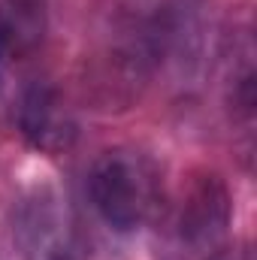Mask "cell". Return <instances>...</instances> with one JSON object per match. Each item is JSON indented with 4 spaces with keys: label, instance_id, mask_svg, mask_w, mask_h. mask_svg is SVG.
Here are the masks:
<instances>
[{
    "label": "cell",
    "instance_id": "1",
    "mask_svg": "<svg viewBox=\"0 0 257 260\" xmlns=\"http://www.w3.org/2000/svg\"><path fill=\"white\" fill-rule=\"evenodd\" d=\"M206 40V0H109L88 79L103 103H130L164 67H191Z\"/></svg>",
    "mask_w": 257,
    "mask_h": 260
},
{
    "label": "cell",
    "instance_id": "2",
    "mask_svg": "<svg viewBox=\"0 0 257 260\" xmlns=\"http://www.w3.org/2000/svg\"><path fill=\"white\" fill-rule=\"evenodd\" d=\"M88 194L106 227L115 233H133L164 209L160 167L142 148H106L91 167Z\"/></svg>",
    "mask_w": 257,
    "mask_h": 260
},
{
    "label": "cell",
    "instance_id": "3",
    "mask_svg": "<svg viewBox=\"0 0 257 260\" xmlns=\"http://www.w3.org/2000/svg\"><path fill=\"white\" fill-rule=\"evenodd\" d=\"M230 215H233V203L224 179L215 173L194 176L173 209V224H170L182 254L188 251L206 260L212 251H218L227 236Z\"/></svg>",
    "mask_w": 257,
    "mask_h": 260
},
{
    "label": "cell",
    "instance_id": "4",
    "mask_svg": "<svg viewBox=\"0 0 257 260\" xmlns=\"http://www.w3.org/2000/svg\"><path fill=\"white\" fill-rule=\"evenodd\" d=\"M15 239L24 260H82V236L67 200L40 188L18 209Z\"/></svg>",
    "mask_w": 257,
    "mask_h": 260
},
{
    "label": "cell",
    "instance_id": "5",
    "mask_svg": "<svg viewBox=\"0 0 257 260\" xmlns=\"http://www.w3.org/2000/svg\"><path fill=\"white\" fill-rule=\"evenodd\" d=\"M15 127L21 139L43 151V154H61L76 142V115L67 106V97L52 79H27L18 88L15 97Z\"/></svg>",
    "mask_w": 257,
    "mask_h": 260
},
{
    "label": "cell",
    "instance_id": "6",
    "mask_svg": "<svg viewBox=\"0 0 257 260\" xmlns=\"http://www.w3.org/2000/svg\"><path fill=\"white\" fill-rule=\"evenodd\" d=\"M49 30V0H0V70L30 61Z\"/></svg>",
    "mask_w": 257,
    "mask_h": 260
},
{
    "label": "cell",
    "instance_id": "7",
    "mask_svg": "<svg viewBox=\"0 0 257 260\" xmlns=\"http://www.w3.org/2000/svg\"><path fill=\"white\" fill-rule=\"evenodd\" d=\"M227 106L233 118L251 124L254 115V49L248 27L233 37V49L227 58Z\"/></svg>",
    "mask_w": 257,
    "mask_h": 260
},
{
    "label": "cell",
    "instance_id": "8",
    "mask_svg": "<svg viewBox=\"0 0 257 260\" xmlns=\"http://www.w3.org/2000/svg\"><path fill=\"white\" fill-rule=\"evenodd\" d=\"M206 260H254V251H251L248 242H236V245H227V248L212 251Z\"/></svg>",
    "mask_w": 257,
    "mask_h": 260
}]
</instances>
